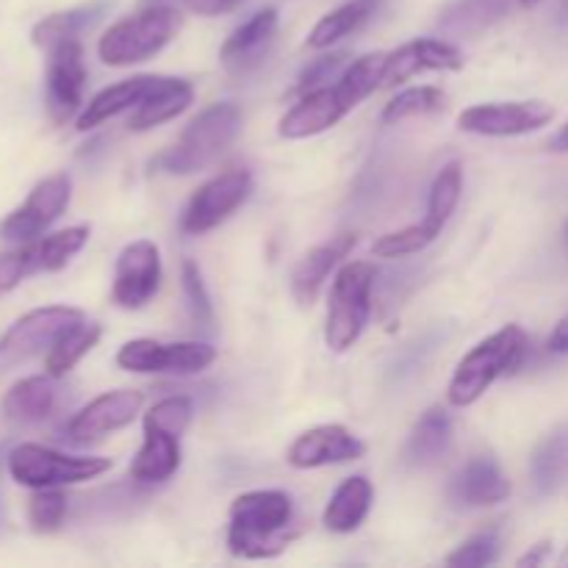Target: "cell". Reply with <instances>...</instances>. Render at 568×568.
Here are the masks:
<instances>
[{"mask_svg": "<svg viewBox=\"0 0 568 568\" xmlns=\"http://www.w3.org/2000/svg\"><path fill=\"white\" fill-rule=\"evenodd\" d=\"M6 466L17 486L64 488L94 480L111 469L109 458H89V455H67L42 444H20L6 455Z\"/></svg>", "mask_w": 568, "mask_h": 568, "instance_id": "cell-6", "label": "cell"}, {"mask_svg": "<svg viewBox=\"0 0 568 568\" xmlns=\"http://www.w3.org/2000/svg\"><path fill=\"white\" fill-rule=\"evenodd\" d=\"M159 75H133L125 78V81L114 83V87H105L103 92L94 94L87 103V109L78 114L75 128L78 131H92V128L103 125V122L114 120L122 111H131L148 98L150 89L155 87Z\"/></svg>", "mask_w": 568, "mask_h": 568, "instance_id": "cell-25", "label": "cell"}, {"mask_svg": "<svg viewBox=\"0 0 568 568\" xmlns=\"http://www.w3.org/2000/svg\"><path fill=\"white\" fill-rule=\"evenodd\" d=\"M460 192H464V170H460V164H447L433 181L425 220L377 239L375 247H372L377 258H405V255L422 253V250L430 247L442 236L447 222L453 220L455 209L460 203Z\"/></svg>", "mask_w": 568, "mask_h": 568, "instance_id": "cell-7", "label": "cell"}, {"mask_svg": "<svg viewBox=\"0 0 568 568\" xmlns=\"http://www.w3.org/2000/svg\"><path fill=\"white\" fill-rule=\"evenodd\" d=\"M250 194H253L250 170L220 172L189 197L186 209L181 214V231L189 233V236L214 231L247 203Z\"/></svg>", "mask_w": 568, "mask_h": 568, "instance_id": "cell-10", "label": "cell"}, {"mask_svg": "<svg viewBox=\"0 0 568 568\" xmlns=\"http://www.w3.org/2000/svg\"><path fill=\"white\" fill-rule=\"evenodd\" d=\"M549 150H552V153H568V122L549 139Z\"/></svg>", "mask_w": 568, "mask_h": 568, "instance_id": "cell-43", "label": "cell"}, {"mask_svg": "<svg viewBox=\"0 0 568 568\" xmlns=\"http://www.w3.org/2000/svg\"><path fill=\"white\" fill-rule=\"evenodd\" d=\"M181 31V11L170 3H150L136 14L116 20L100 37L98 55L109 67H131L153 59Z\"/></svg>", "mask_w": 568, "mask_h": 568, "instance_id": "cell-4", "label": "cell"}, {"mask_svg": "<svg viewBox=\"0 0 568 568\" xmlns=\"http://www.w3.org/2000/svg\"><path fill=\"white\" fill-rule=\"evenodd\" d=\"M447 105V94L438 87H410L405 92H399L397 98H392L383 109V122H399L408 120V116H425L444 111Z\"/></svg>", "mask_w": 568, "mask_h": 568, "instance_id": "cell-34", "label": "cell"}, {"mask_svg": "<svg viewBox=\"0 0 568 568\" xmlns=\"http://www.w3.org/2000/svg\"><path fill=\"white\" fill-rule=\"evenodd\" d=\"M530 349V336L521 325H505L503 331L483 338L477 347L460 358L455 366V375L449 381V403L455 408H469L475 405L499 377L519 369Z\"/></svg>", "mask_w": 568, "mask_h": 568, "instance_id": "cell-2", "label": "cell"}, {"mask_svg": "<svg viewBox=\"0 0 568 568\" xmlns=\"http://www.w3.org/2000/svg\"><path fill=\"white\" fill-rule=\"evenodd\" d=\"M549 552H552V541H541L530 549L527 555H521L516 560V566H544L549 560Z\"/></svg>", "mask_w": 568, "mask_h": 568, "instance_id": "cell-42", "label": "cell"}, {"mask_svg": "<svg viewBox=\"0 0 568 568\" xmlns=\"http://www.w3.org/2000/svg\"><path fill=\"white\" fill-rule=\"evenodd\" d=\"M558 20L568 26V0H560V9H558Z\"/></svg>", "mask_w": 568, "mask_h": 568, "instance_id": "cell-44", "label": "cell"}, {"mask_svg": "<svg viewBox=\"0 0 568 568\" xmlns=\"http://www.w3.org/2000/svg\"><path fill=\"white\" fill-rule=\"evenodd\" d=\"M67 510H70V499L59 488H39L28 505V521L33 532H55L64 525Z\"/></svg>", "mask_w": 568, "mask_h": 568, "instance_id": "cell-35", "label": "cell"}, {"mask_svg": "<svg viewBox=\"0 0 568 568\" xmlns=\"http://www.w3.org/2000/svg\"><path fill=\"white\" fill-rule=\"evenodd\" d=\"M181 469V433L144 416V442L131 464V480L142 488L164 486Z\"/></svg>", "mask_w": 568, "mask_h": 568, "instance_id": "cell-20", "label": "cell"}, {"mask_svg": "<svg viewBox=\"0 0 568 568\" xmlns=\"http://www.w3.org/2000/svg\"><path fill=\"white\" fill-rule=\"evenodd\" d=\"M192 100H194V87L186 81V78L159 75V81H155V87L150 89L148 98L131 111L128 128L136 133L153 131V128L181 116L183 111L192 105Z\"/></svg>", "mask_w": 568, "mask_h": 568, "instance_id": "cell-24", "label": "cell"}, {"mask_svg": "<svg viewBox=\"0 0 568 568\" xmlns=\"http://www.w3.org/2000/svg\"><path fill=\"white\" fill-rule=\"evenodd\" d=\"M499 549H503V541H499L497 530L477 532L475 538H469L466 544H460L453 555H449L444 564L447 566H469V568H483L494 566L499 560Z\"/></svg>", "mask_w": 568, "mask_h": 568, "instance_id": "cell-37", "label": "cell"}, {"mask_svg": "<svg viewBox=\"0 0 568 568\" xmlns=\"http://www.w3.org/2000/svg\"><path fill=\"white\" fill-rule=\"evenodd\" d=\"M216 361V349L203 342H155L133 338L116 353V366L136 375H197Z\"/></svg>", "mask_w": 568, "mask_h": 568, "instance_id": "cell-9", "label": "cell"}, {"mask_svg": "<svg viewBox=\"0 0 568 568\" xmlns=\"http://www.w3.org/2000/svg\"><path fill=\"white\" fill-rule=\"evenodd\" d=\"M3 458H6V453H3V447H0V466H3Z\"/></svg>", "mask_w": 568, "mask_h": 568, "instance_id": "cell-47", "label": "cell"}, {"mask_svg": "<svg viewBox=\"0 0 568 568\" xmlns=\"http://www.w3.org/2000/svg\"><path fill=\"white\" fill-rule=\"evenodd\" d=\"M181 281H183V292H186L189 311H192L194 325H197L200 331L211 333V325H214V305H211L203 275H200V266L194 264V261H183Z\"/></svg>", "mask_w": 568, "mask_h": 568, "instance_id": "cell-36", "label": "cell"}, {"mask_svg": "<svg viewBox=\"0 0 568 568\" xmlns=\"http://www.w3.org/2000/svg\"><path fill=\"white\" fill-rule=\"evenodd\" d=\"M547 347H549V353H555V355H568V314L558 322V325H555V331L549 333Z\"/></svg>", "mask_w": 568, "mask_h": 568, "instance_id": "cell-41", "label": "cell"}, {"mask_svg": "<svg viewBox=\"0 0 568 568\" xmlns=\"http://www.w3.org/2000/svg\"><path fill=\"white\" fill-rule=\"evenodd\" d=\"M355 242H358V239H355L353 233L333 236L331 242L314 247L297 266H294L292 294L303 308H308V305L316 303V297H320L322 286H325V281L331 277V272L336 270L349 253H353Z\"/></svg>", "mask_w": 568, "mask_h": 568, "instance_id": "cell-23", "label": "cell"}, {"mask_svg": "<svg viewBox=\"0 0 568 568\" xmlns=\"http://www.w3.org/2000/svg\"><path fill=\"white\" fill-rule=\"evenodd\" d=\"M372 503H375V488L364 475L347 477L342 486L333 491L331 503H327L325 514H322V525L338 536H349L358 530L369 516Z\"/></svg>", "mask_w": 568, "mask_h": 568, "instance_id": "cell-26", "label": "cell"}, {"mask_svg": "<svg viewBox=\"0 0 568 568\" xmlns=\"http://www.w3.org/2000/svg\"><path fill=\"white\" fill-rule=\"evenodd\" d=\"M555 120V109L547 100H514V103H480L460 111L458 128L466 133L491 139L525 136L541 131Z\"/></svg>", "mask_w": 568, "mask_h": 568, "instance_id": "cell-13", "label": "cell"}, {"mask_svg": "<svg viewBox=\"0 0 568 568\" xmlns=\"http://www.w3.org/2000/svg\"><path fill=\"white\" fill-rule=\"evenodd\" d=\"M355 105L349 103L347 94L338 89V83H327V87L314 89V92L300 94L297 103L286 111V116L277 125V133L283 139H311L320 133L331 131L333 125L344 120Z\"/></svg>", "mask_w": 568, "mask_h": 568, "instance_id": "cell-16", "label": "cell"}, {"mask_svg": "<svg viewBox=\"0 0 568 568\" xmlns=\"http://www.w3.org/2000/svg\"><path fill=\"white\" fill-rule=\"evenodd\" d=\"M100 336H103V327H100L98 322L83 320L78 322L75 327H70V331L48 349V355H44V369H48V375L64 377L67 372L75 369L78 361L87 353H92V347L100 342Z\"/></svg>", "mask_w": 568, "mask_h": 568, "instance_id": "cell-33", "label": "cell"}, {"mask_svg": "<svg viewBox=\"0 0 568 568\" xmlns=\"http://www.w3.org/2000/svg\"><path fill=\"white\" fill-rule=\"evenodd\" d=\"M447 494L455 508H488L510 497V480L497 458L477 455L453 477Z\"/></svg>", "mask_w": 568, "mask_h": 568, "instance_id": "cell-22", "label": "cell"}, {"mask_svg": "<svg viewBox=\"0 0 568 568\" xmlns=\"http://www.w3.org/2000/svg\"><path fill=\"white\" fill-rule=\"evenodd\" d=\"M83 320H87L83 311L70 308V305H44V308L20 316L0 336V377L33 361L37 355H48V349Z\"/></svg>", "mask_w": 568, "mask_h": 568, "instance_id": "cell-8", "label": "cell"}, {"mask_svg": "<svg viewBox=\"0 0 568 568\" xmlns=\"http://www.w3.org/2000/svg\"><path fill=\"white\" fill-rule=\"evenodd\" d=\"M460 67H464V53L453 42H444V39L433 37L414 39V42L399 44L397 50L388 53L383 87H397V83L410 81V78L427 70L458 72Z\"/></svg>", "mask_w": 568, "mask_h": 568, "instance_id": "cell-21", "label": "cell"}, {"mask_svg": "<svg viewBox=\"0 0 568 568\" xmlns=\"http://www.w3.org/2000/svg\"><path fill=\"white\" fill-rule=\"evenodd\" d=\"M449 444H453V416L436 405L422 414V419L414 425L408 447H405V460L425 469V466L438 464L449 453Z\"/></svg>", "mask_w": 568, "mask_h": 568, "instance_id": "cell-27", "label": "cell"}, {"mask_svg": "<svg viewBox=\"0 0 568 568\" xmlns=\"http://www.w3.org/2000/svg\"><path fill=\"white\" fill-rule=\"evenodd\" d=\"M568 477V425L555 427L544 442L532 449L530 480L536 494L549 497L558 491Z\"/></svg>", "mask_w": 568, "mask_h": 568, "instance_id": "cell-29", "label": "cell"}, {"mask_svg": "<svg viewBox=\"0 0 568 568\" xmlns=\"http://www.w3.org/2000/svg\"><path fill=\"white\" fill-rule=\"evenodd\" d=\"M381 0H347L344 6L333 9L331 14L322 17L308 33V48L311 50H327L331 44L342 42L344 37H353L355 31L372 20L377 11Z\"/></svg>", "mask_w": 568, "mask_h": 568, "instance_id": "cell-31", "label": "cell"}, {"mask_svg": "<svg viewBox=\"0 0 568 568\" xmlns=\"http://www.w3.org/2000/svg\"><path fill=\"white\" fill-rule=\"evenodd\" d=\"M161 277H164V270H161L159 244L139 239L116 255L111 297L120 308L139 311L159 294Z\"/></svg>", "mask_w": 568, "mask_h": 568, "instance_id": "cell-14", "label": "cell"}, {"mask_svg": "<svg viewBox=\"0 0 568 568\" xmlns=\"http://www.w3.org/2000/svg\"><path fill=\"white\" fill-rule=\"evenodd\" d=\"M72 197V181L64 172H55V175L44 178L37 186L31 189V194L26 197V203L20 209L11 211L9 216L0 220V239L3 242H17L26 244L33 239L42 236L55 220L67 211Z\"/></svg>", "mask_w": 568, "mask_h": 568, "instance_id": "cell-11", "label": "cell"}, {"mask_svg": "<svg viewBox=\"0 0 568 568\" xmlns=\"http://www.w3.org/2000/svg\"><path fill=\"white\" fill-rule=\"evenodd\" d=\"M344 67H347V53L320 55V59H314L303 72H300L297 83H294V94H305L314 92V89L320 87H327V81L342 75Z\"/></svg>", "mask_w": 568, "mask_h": 568, "instance_id": "cell-38", "label": "cell"}, {"mask_svg": "<svg viewBox=\"0 0 568 568\" xmlns=\"http://www.w3.org/2000/svg\"><path fill=\"white\" fill-rule=\"evenodd\" d=\"M366 444L355 433L342 425H320L305 430L294 438L288 447V466L294 469H322V466L349 464V460L364 458Z\"/></svg>", "mask_w": 568, "mask_h": 568, "instance_id": "cell-18", "label": "cell"}, {"mask_svg": "<svg viewBox=\"0 0 568 568\" xmlns=\"http://www.w3.org/2000/svg\"><path fill=\"white\" fill-rule=\"evenodd\" d=\"M277 9L266 6V9L255 11L253 17L242 22L231 37L225 39L220 50V61L233 78H244L250 72L258 70L264 64L266 53H270L272 42H275L277 33Z\"/></svg>", "mask_w": 568, "mask_h": 568, "instance_id": "cell-19", "label": "cell"}, {"mask_svg": "<svg viewBox=\"0 0 568 568\" xmlns=\"http://www.w3.org/2000/svg\"><path fill=\"white\" fill-rule=\"evenodd\" d=\"M564 236H566V244H568V222H566V233H564Z\"/></svg>", "mask_w": 568, "mask_h": 568, "instance_id": "cell-48", "label": "cell"}, {"mask_svg": "<svg viewBox=\"0 0 568 568\" xmlns=\"http://www.w3.org/2000/svg\"><path fill=\"white\" fill-rule=\"evenodd\" d=\"M89 233H92V227L89 225H72V227H64V231L50 233V236L26 242L31 275H37V272L64 270V266L70 264L83 247H87Z\"/></svg>", "mask_w": 568, "mask_h": 568, "instance_id": "cell-28", "label": "cell"}, {"mask_svg": "<svg viewBox=\"0 0 568 568\" xmlns=\"http://www.w3.org/2000/svg\"><path fill=\"white\" fill-rule=\"evenodd\" d=\"M300 536L294 499L286 491H247L231 505L227 549L244 560H270Z\"/></svg>", "mask_w": 568, "mask_h": 568, "instance_id": "cell-1", "label": "cell"}, {"mask_svg": "<svg viewBox=\"0 0 568 568\" xmlns=\"http://www.w3.org/2000/svg\"><path fill=\"white\" fill-rule=\"evenodd\" d=\"M514 9V0H455L447 11L442 14L438 26L447 33H464V37H475L486 28L497 26Z\"/></svg>", "mask_w": 568, "mask_h": 568, "instance_id": "cell-32", "label": "cell"}, {"mask_svg": "<svg viewBox=\"0 0 568 568\" xmlns=\"http://www.w3.org/2000/svg\"><path fill=\"white\" fill-rule=\"evenodd\" d=\"M148 3H170L194 11V14L200 17H220L236 11L244 0H148Z\"/></svg>", "mask_w": 568, "mask_h": 568, "instance_id": "cell-40", "label": "cell"}, {"mask_svg": "<svg viewBox=\"0 0 568 568\" xmlns=\"http://www.w3.org/2000/svg\"><path fill=\"white\" fill-rule=\"evenodd\" d=\"M105 11H109V3H105V0H98V3H87L78 6V9L48 14L44 20H39L37 26H33V44L42 50H50L53 44L64 42V39H81V33H87L89 28H94L103 20Z\"/></svg>", "mask_w": 568, "mask_h": 568, "instance_id": "cell-30", "label": "cell"}, {"mask_svg": "<svg viewBox=\"0 0 568 568\" xmlns=\"http://www.w3.org/2000/svg\"><path fill=\"white\" fill-rule=\"evenodd\" d=\"M372 288L375 266L366 261H349L336 272L325 322V344L333 353H347L366 331L372 316Z\"/></svg>", "mask_w": 568, "mask_h": 568, "instance_id": "cell-5", "label": "cell"}, {"mask_svg": "<svg viewBox=\"0 0 568 568\" xmlns=\"http://www.w3.org/2000/svg\"><path fill=\"white\" fill-rule=\"evenodd\" d=\"M560 566H568V547H566V552L560 555Z\"/></svg>", "mask_w": 568, "mask_h": 568, "instance_id": "cell-46", "label": "cell"}, {"mask_svg": "<svg viewBox=\"0 0 568 568\" xmlns=\"http://www.w3.org/2000/svg\"><path fill=\"white\" fill-rule=\"evenodd\" d=\"M242 131V111L233 103H214L200 111L178 142L159 155L155 164L170 175H194V172L209 170L211 164L227 153Z\"/></svg>", "mask_w": 568, "mask_h": 568, "instance_id": "cell-3", "label": "cell"}, {"mask_svg": "<svg viewBox=\"0 0 568 568\" xmlns=\"http://www.w3.org/2000/svg\"><path fill=\"white\" fill-rule=\"evenodd\" d=\"M87 89V61L81 39H64L48 50L44 75V109L55 125H64L78 114Z\"/></svg>", "mask_w": 568, "mask_h": 568, "instance_id": "cell-12", "label": "cell"}, {"mask_svg": "<svg viewBox=\"0 0 568 568\" xmlns=\"http://www.w3.org/2000/svg\"><path fill=\"white\" fill-rule=\"evenodd\" d=\"M64 392L61 377L48 375V372L22 377L0 399V416L17 427L42 425L59 414V408L64 405Z\"/></svg>", "mask_w": 568, "mask_h": 568, "instance_id": "cell-17", "label": "cell"}, {"mask_svg": "<svg viewBox=\"0 0 568 568\" xmlns=\"http://www.w3.org/2000/svg\"><path fill=\"white\" fill-rule=\"evenodd\" d=\"M28 275H31V264H28L26 244L0 255V294H9Z\"/></svg>", "mask_w": 568, "mask_h": 568, "instance_id": "cell-39", "label": "cell"}, {"mask_svg": "<svg viewBox=\"0 0 568 568\" xmlns=\"http://www.w3.org/2000/svg\"><path fill=\"white\" fill-rule=\"evenodd\" d=\"M516 3H519L521 9H536V6L541 3V0H516Z\"/></svg>", "mask_w": 568, "mask_h": 568, "instance_id": "cell-45", "label": "cell"}, {"mask_svg": "<svg viewBox=\"0 0 568 568\" xmlns=\"http://www.w3.org/2000/svg\"><path fill=\"white\" fill-rule=\"evenodd\" d=\"M142 392L120 388V392L100 394V397H94L87 408H81L67 422L64 438L70 444H75V447H92V444H100L103 438H109L111 433L131 425L139 410H142Z\"/></svg>", "mask_w": 568, "mask_h": 568, "instance_id": "cell-15", "label": "cell"}]
</instances>
